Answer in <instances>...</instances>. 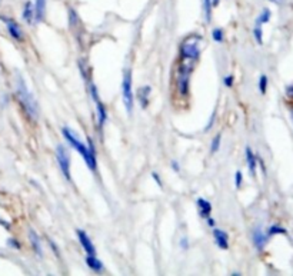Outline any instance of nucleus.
Here are the masks:
<instances>
[{"label": "nucleus", "instance_id": "obj_1", "mask_svg": "<svg viewBox=\"0 0 293 276\" xmlns=\"http://www.w3.org/2000/svg\"><path fill=\"white\" fill-rule=\"evenodd\" d=\"M16 97L19 101L20 106L25 110L26 116L32 122L37 121L39 117V109H37V103L33 99L32 93L29 92L26 83L23 82V79L17 74V79H16Z\"/></svg>", "mask_w": 293, "mask_h": 276}, {"label": "nucleus", "instance_id": "obj_2", "mask_svg": "<svg viewBox=\"0 0 293 276\" xmlns=\"http://www.w3.org/2000/svg\"><path fill=\"white\" fill-rule=\"evenodd\" d=\"M62 133H63V136L66 137V141L73 146L77 152H79L80 155L83 156V159H85V162H86L87 168L90 169V170H93V172H96V168H97V162H96V155H94L93 152L89 149V146H86V145H83L82 142H80L79 136L74 133L72 129L69 128H63L62 129Z\"/></svg>", "mask_w": 293, "mask_h": 276}, {"label": "nucleus", "instance_id": "obj_3", "mask_svg": "<svg viewBox=\"0 0 293 276\" xmlns=\"http://www.w3.org/2000/svg\"><path fill=\"white\" fill-rule=\"evenodd\" d=\"M193 70V65L192 61H186L180 63L179 70H178V81H176V86H178V92L183 96H186L189 92V77H190V72Z\"/></svg>", "mask_w": 293, "mask_h": 276}, {"label": "nucleus", "instance_id": "obj_4", "mask_svg": "<svg viewBox=\"0 0 293 276\" xmlns=\"http://www.w3.org/2000/svg\"><path fill=\"white\" fill-rule=\"evenodd\" d=\"M122 97H123V103H125L127 113H132V109H133V92H132V72H130V69H126L125 73H123Z\"/></svg>", "mask_w": 293, "mask_h": 276}, {"label": "nucleus", "instance_id": "obj_5", "mask_svg": "<svg viewBox=\"0 0 293 276\" xmlns=\"http://www.w3.org/2000/svg\"><path fill=\"white\" fill-rule=\"evenodd\" d=\"M200 41V36H190L187 37L186 41L182 43L180 46V54H182V59H186V61H196L199 57L200 50L199 46L196 42Z\"/></svg>", "mask_w": 293, "mask_h": 276}, {"label": "nucleus", "instance_id": "obj_6", "mask_svg": "<svg viewBox=\"0 0 293 276\" xmlns=\"http://www.w3.org/2000/svg\"><path fill=\"white\" fill-rule=\"evenodd\" d=\"M56 157H57L59 166L62 169V173L70 182L72 181V176H70V156L66 152V149L63 148V146H57V149H56Z\"/></svg>", "mask_w": 293, "mask_h": 276}, {"label": "nucleus", "instance_id": "obj_7", "mask_svg": "<svg viewBox=\"0 0 293 276\" xmlns=\"http://www.w3.org/2000/svg\"><path fill=\"white\" fill-rule=\"evenodd\" d=\"M89 90H90V94H92V99L96 103V109H97V123H99V126L102 128L103 125H105V122H106V109L103 106V103L102 101L99 99V94H97V89L94 86L93 83L90 82L89 83Z\"/></svg>", "mask_w": 293, "mask_h": 276}, {"label": "nucleus", "instance_id": "obj_8", "mask_svg": "<svg viewBox=\"0 0 293 276\" xmlns=\"http://www.w3.org/2000/svg\"><path fill=\"white\" fill-rule=\"evenodd\" d=\"M0 21L5 23L7 32H9V34L13 37L14 41L23 42V39H25V36H23V30L20 29V26L17 25V22L13 21V19H10V17H6V16H0Z\"/></svg>", "mask_w": 293, "mask_h": 276}, {"label": "nucleus", "instance_id": "obj_9", "mask_svg": "<svg viewBox=\"0 0 293 276\" xmlns=\"http://www.w3.org/2000/svg\"><path fill=\"white\" fill-rule=\"evenodd\" d=\"M76 233H77V238H79L80 245L83 246V249H85V252H86L87 255H96V249H94L93 243L90 241V238H89L83 230L80 229L76 230Z\"/></svg>", "mask_w": 293, "mask_h": 276}, {"label": "nucleus", "instance_id": "obj_10", "mask_svg": "<svg viewBox=\"0 0 293 276\" xmlns=\"http://www.w3.org/2000/svg\"><path fill=\"white\" fill-rule=\"evenodd\" d=\"M23 19L26 21L27 25H32L36 21V10H34V3H32L30 0H27L23 6Z\"/></svg>", "mask_w": 293, "mask_h": 276}, {"label": "nucleus", "instance_id": "obj_11", "mask_svg": "<svg viewBox=\"0 0 293 276\" xmlns=\"http://www.w3.org/2000/svg\"><path fill=\"white\" fill-rule=\"evenodd\" d=\"M214 242L219 246L220 249H227L229 248V238H227L226 232H223L222 229H213Z\"/></svg>", "mask_w": 293, "mask_h": 276}, {"label": "nucleus", "instance_id": "obj_12", "mask_svg": "<svg viewBox=\"0 0 293 276\" xmlns=\"http://www.w3.org/2000/svg\"><path fill=\"white\" fill-rule=\"evenodd\" d=\"M198 209H199L200 216L203 219H207L210 216V212H212V205L207 202L206 199L200 198V199H198Z\"/></svg>", "mask_w": 293, "mask_h": 276}, {"label": "nucleus", "instance_id": "obj_13", "mask_svg": "<svg viewBox=\"0 0 293 276\" xmlns=\"http://www.w3.org/2000/svg\"><path fill=\"white\" fill-rule=\"evenodd\" d=\"M47 0H36L34 2V10H36V22H42L46 14Z\"/></svg>", "mask_w": 293, "mask_h": 276}, {"label": "nucleus", "instance_id": "obj_14", "mask_svg": "<svg viewBox=\"0 0 293 276\" xmlns=\"http://www.w3.org/2000/svg\"><path fill=\"white\" fill-rule=\"evenodd\" d=\"M149 93H150V86H142L138 90V99H139L142 109H146L149 105Z\"/></svg>", "mask_w": 293, "mask_h": 276}, {"label": "nucleus", "instance_id": "obj_15", "mask_svg": "<svg viewBox=\"0 0 293 276\" xmlns=\"http://www.w3.org/2000/svg\"><path fill=\"white\" fill-rule=\"evenodd\" d=\"M267 242V236L262 232V229H255L253 232V243L255 246L259 250H262L265 248V245Z\"/></svg>", "mask_w": 293, "mask_h": 276}, {"label": "nucleus", "instance_id": "obj_16", "mask_svg": "<svg viewBox=\"0 0 293 276\" xmlns=\"http://www.w3.org/2000/svg\"><path fill=\"white\" fill-rule=\"evenodd\" d=\"M246 163L250 175H256V163H258V159H256V156H255V153L252 152V149L250 148H246Z\"/></svg>", "mask_w": 293, "mask_h": 276}, {"label": "nucleus", "instance_id": "obj_17", "mask_svg": "<svg viewBox=\"0 0 293 276\" xmlns=\"http://www.w3.org/2000/svg\"><path fill=\"white\" fill-rule=\"evenodd\" d=\"M29 239H30V245H32V248H33V250L36 252V255L42 256V246H40V239H39V236H37V233H36L33 229L29 230Z\"/></svg>", "mask_w": 293, "mask_h": 276}, {"label": "nucleus", "instance_id": "obj_18", "mask_svg": "<svg viewBox=\"0 0 293 276\" xmlns=\"http://www.w3.org/2000/svg\"><path fill=\"white\" fill-rule=\"evenodd\" d=\"M86 263L87 266L92 270H94V272H100V270L103 269V265H102V262L96 258V255H87Z\"/></svg>", "mask_w": 293, "mask_h": 276}, {"label": "nucleus", "instance_id": "obj_19", "mask_svg": "<svg viewBox=\"0 0 293 276\" xmlns=\"http://www.w3.org/2000/svg\"><path fill=\"white\" fill-rule=\"evenodd\" d=\"M270 17H272V13H270V10L269 9H263L260 14L258 16V19H256V26H262V25H265L267 22L270 21Z\"/></svg>", "mask_w": 293, "mask_h": 276}, {"label": "nucleus", "instance_id": "obj_20", "mask_svg": "<svg viewBox=\"0 0 293 276\" xmlns=\"http://www.w3.org/2000/svg\"><path fill=\"white\" fill-rule=\"evenodd\" d=\"M202 7H203V13L206 17V22H210L212 19V0H202Z\"/></svg>", "mask_w": 293, "mask_h": 276}, {"label": "nucleus", "instance_id": "obj_21", "mask_svg": "<svg viewBox=\"0 0 293 276\" xmlns=\"http://www.w3.org/2000/svg\"><path fill=\"white\" fill-rule=\"evenodd\" d=\"M69 23H70V27L72 29H76V27H79L80 25V19L79 16H77V12L74 10V9H69Z\"/></svg>", "mask_w": 293, "mask_h": 276}, {"label": "nucleus", "instance_id": "obj_22", "mask_svg": "<svg viewBox=\"0 0 293 276\" xmlns=\"http://www.w3.org/2000/svg\"><path fill=\"white\" fill-rule=\"evenodd\" d=\"M287 233V230L283 228V226H279V225H274L270 226L269 230H267V236H274V235H285Z\"/></svg>", "mask_w": 293, "mask_h": 276}, {"label": "nucleus", "instance_id": "obj_23", "mask_svg": "<svg viewBox=\"0 0 293 276\" xmlns=\"http://www.w3.org/2000/svg\"><path fill=\"white\" fill-rule=\"evenodd\" d=\"M259 90L260 93L265 94L267 90V76L266 74H262L259 79Z\"/></svg>", "mask_w": 293, "mask_h": 276}, {"label": "nucleus", "instance_id": "obj_24", "mask_svg": "<svg viewBox=\"0 0 293 276\" xmlns=\"http://www.w3.org/2000/svg\"><path fill=\"white\" fill-rule=\"evenodd\" d=\"M253 36L258 45H262L263 43V32H262V26H255L253 29Z\"/></svg>", "mask_w": 293, "mask_h": 276}, {"label": "nucleus", "instance_id": "obj_25", "mask_svg": "<svg viewBox=\"0 0 293 276\" xmlns=\"http://www.w3.org/2000/svg\"><path fill=\"white\" fill-rule=\"evenodd\" d=\"M212 37H213L214 42H223V37H225V34H223V30L218 27V29H213L212 30Z\"/></svg>", "mask_w": 293, "mask_h": 276}, {"label": "nucleus", "instance_id": "obj_26", "mask_svg": "<svg viewBox=\"0 0 293 276\" xmlns=\"http://www.w3.org/2000/svg\"><path fill=\"white\" fill-rule=\"evenodd\" d=\"M219 146H220V135H218L213 139V142H212V146H210V150H212V153L218 152V150H219Z\"/></svg>", "mask_w": 293, "mask_h": 276}, {"label": "nucleus", "instance_id": "obj_27", "mask_svg": "<svg viewBox=\"0 0 293 276\" xmlns=\"http://www.w3.org/2000/svg\"><path fill=\"white\" fill-rule=\"evenodd\" d=\"M242 182H243V175H242L240 170H238L236 175H235V185H236V188H240V186H242Z\"/></svg>", "mask_w": 293, "mask_h": 276}, {"label": "nucleus", "instance_id": "obj_28", "mask_svg": "<svg viewBox=\"0 0 293 276\" xmlns=\"http://www.w3.org/2000/svg\"><path fill=\"white\" fill-rule=\"evenodd\" d=\"M223 83H225V86H227V88H232L233 86V76H226L223 79Z\"/></svg>", "mask_w": 293, "mask_h": 276}, {"label": "nucleus", "instance_id": "obj_29", "mask_svg": "<svg viewBox=\"0 0 293 276\" xmlns=\"http://www.w3.org/2000/svg\"><path fill=\"white\" fill-rule=\"evenodd\" d=\"M7 245L12 246V248H14V249H20V246H22L16 239H9V241H7Z\"/></svg>", "mask_w": 293, "mask_h": 276}, {"label": "nucleus", "instance_id": "obj_30", "mask_svg": "<svg viewBox=\"0 0 293 276\" xmlns=\"http://www.w3.org/2000/svg\"><path fill=\"white\" fill-rule=\"evenodd\" d=\"M286 94H287V97H289V99H292L293 101V85L286 89Z\"/></svg>", "mask_w": 293, "mask_h": 276}, {"label": "nucleus", "instance_id": "obj_31", "mask_svg": "<svg viewBox=\"0 0 293 276\" xmlns=\"http://www.w3.org/2000/svg\"><path fill=\"white\" fill-rule=\"evenodd\" d=\"M152 178H153L154 181H156V183H158L160 188H162V182H160V178H159V175L156 173V172H153V173H152Z\"/></svg>", "mask_w": 293, "mask_h": 276}, {"label": "nucleus", "instance_id": "obj_32", "mask_svg": "<svg viewBox=\"0 0 293 276\" xmlns=\"http://www.w3.org/2000/svg\"><path fill=\"white\" fill-rule=\"evenodd\" d=\"M0 225H2V226H5V228H6L7 230L10 229V225H9V223L5 222V221H0Z\"/></svg>", "mask_w": 293, "mask_h": 276}, {"label": "nucleus", "instance_id": "obj_33", "mask_svg": "<svg viewBox=\"0 0 293 276\" xmlns=\"http://www.w3.org/2000/svg\"><path fill=\"white\" fill-rule=\"evenodd\" d=\"M207 223H209V226H214V221L210 218V216L207 218Z\"/></svg>", "mask_w": 293, "mask_h": 276}, {"label": "nucleus", "instance_id": "obj_34", "mask_svg": "<svg viewBox=\"0 0 293 276\" xmlns=\"http://www.w3.org/2000/svg\"><path fill=\"white\" fill-rule=\"evenodd\" d=\"M219 2H220V0H212V6L216 7V6H218V5H219Z\"/></svg>", "mask_w": 293, "mask_h": 276}, {"label": "nucleus", "instance_id": "obj_35", "mask_svg": "<svg viewBox=\"0 0 293 276\" xmlns=\"http://www.w3.org/2000/svg\"><path fill=\"white\" fill-rule=\"evenodd\" d=\"M270 2H274L276 5H282V3H283V0H270Z\"/></svg>", "mask_w": 293, "mask_h": 276}, {"label": "nucleus", "instance_id": "obj_36", "mask_svg": "<svg viewBox=\"0 0 293 276\" xmlns=\"http://www.w3.org/2000/svg\"><path fill=\"white\" fill-rule=\"evenodd\" d=\"M292 117H293V109H292Z\"/></svg>", "mask_w": 293, "mask_h": 276}]
</instances>
